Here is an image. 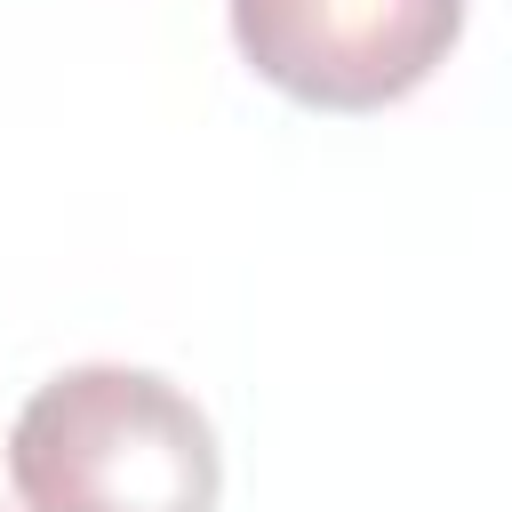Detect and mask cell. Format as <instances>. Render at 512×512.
Wrapping results in <instances>:
<instances>
[{"label": "cell", "mask_w": 512, "mask_h": 512, "mask_svg": "<svg viewBox=\"0 0 512 512\" xmlns=\"http://www.w3.org/2000/svg\"><path fill=\"white\" fill-rule=\"evenodd\" d=\"M24 512H216L224 456L192 392L152 368H64L8 432Z\"/></svg>", "instance_id": "1"}, {"label": "cell", "mask_w": 512, "mask_h": 512, "mask_svg": "<svg viewBox=\"0 0 512 512\" xmlns=\"http://www.w3.org/2000/svg\"><path fill=\"white\" fill-rule=\"evenodd\" d=\"M464 32V0H232V40L312 112H384L424 88Z\"/></svg>", "instance_id": "2"}]
</instances>
